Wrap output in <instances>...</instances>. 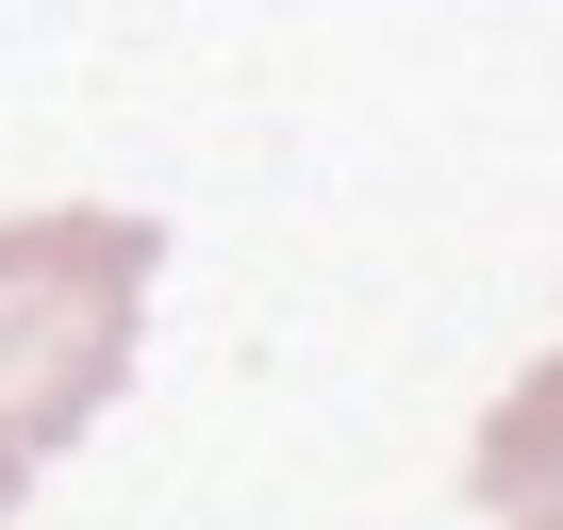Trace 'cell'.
Returning a JSON list of instances; mask_svg holds the SVG:
<instances>
[{
    "mask_svg": "<svg viewBox=\"0 0 563 530\" xmlns=\"http://www.w3.org/2000/svg\"><path fill=\"white\" fill-rule=\"evenodd\" d=\"M18 481H34V464H18V448H0V514H18Z\"/></svg>",
    "mask_w": 563,
    "mask_h": 530,
    "instance_id": "3957f363",
    "label": "cell"
},
{
    "mask_svg": "<svg viewBox=\"0 0 563 530\" xmlns=\"http://www.w3.org/2000/svg\"><path fill=\"white\" fill-rule=\"evenodd\" d=\"M150 216H0V448L51 464L117 382H133V316H150Z\"/></svg>",
    "mask_w": 563,
    "mask_h": 530,
    "instance_id": "6da1fadb",
    "label": "cell"
},
{
    "mask_svg": "<svg viewBox=\"0 0 563 530\" xmlns=\"http://www.w3.org/2000/svg\"><path fill=\"white\" fill-rule=\"evenodd\" d=\"M464 481H481V530H563V349H547V365L481 415Z\"/></svg>",
    "mask_w": 563,
    "mask_h": 530,
    "instance_id": "7a4b0ae2",
    "label": "cell"
}]
</instances>
